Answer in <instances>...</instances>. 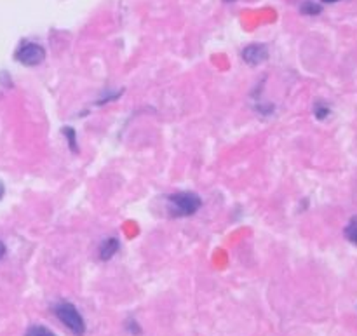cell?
I'll list each match as a JSON object with an SVG mask.
<instances>
[{
    "instance_id": "1",
    "label": "cell",
    "mask_w": 357,
    "mask_h": 336,
    "mask_svg": "<svg viewBox=\"0 0 357 336\" xmlns=\"http://www.w3.org/2000/svg\"><path fill=\"white\" fill-rule=\"evenodd\" d=\"M202 201L194 192H178L167 197V209L174 218H185L192 216L201 209Z\"/></svg>"
},
{
    "instance_id": "2",
    "label": "cell",
    "mask_w": 357,
    "mask_h": 336,
    "mask_svg": "<svg viewBox=\"0 0 357 336\" xmlns=\"http://www.w3.org/2000/svg\"><path fill=\"white\" fill-rule=\"evenodd\" d=\"M54 316L61 321L63 326L68 328L75 336H84L86 333V321L80 316L77 307L70 302H59L52 307Z\"/></svg>"
},
{
    "instance_id": "3",
    "label": "cell",
    "mask_w": 357,
    "mask_h": 336,
    "mask_svg": "<svg viewBox=\"0 0 357 336\" xmlns=\"http://www.w3.org/2000/svg\"><path fill=\"white\" fill-rule=\"evenodd\" d=\"M16 61L24 66H37L45 59V49L35 42H23L14 54Z\"/></svg>"
},
{
    "instance_id": "4",
    "label": "cell",
    "mask_w": 357,
    "mask_h": 336,
    "mask_svg": "<svg viewBox=\"0 0 357 336\" xmlns=\"http://www.w3.org/2000/svg\"><path fill=\"white\" fill-rule=\"evenodd\" d=\"M268 58V49L264 44H251L243 51V59L248 65L255 66L264 63Z\"/></svg>"
},
{
    "instance_id": "5",
    "label": "cell",
    "mask_w": 357,
    "mask_h": 336,
    "mask_svg": "<svg viewBox=\"0 0 357 336\" xmlns=\"http://www.w3.org/2000/svg\"><path fill=\"white\" fill-rule=\"evenodd\" d=\"M119 250H121V243H119L117 237H108L100 246V260H112L117 254Z\"/></svg>"
},
{
    "instance_id": "6",
    "label": "cell",
    "mask_w": 357,
    "mask_h": 336,
    "mask_svg": "<svg viewBox=\"0 0 357 336\" xmlns=\"http://www.w3.org/2000/svg\"><path fill=\"white\" fill-rule=\"evenodd\" d=\"M344 236L349 243L356 244L357 246V216H354V218L347 223V227H345L344 230Z\"/></svg>"
},
{
    "instance_id": "7",
    "label": "cell",
    "mask_w": 357,
    "mask_h": 336,
    "mask_svg": "<svg viewBox=\"0 0 357 336\" xmlns=\"http://www.w3.org/2000/svg\"><path fill=\"white\" fill-rule=\"evenodd\" d=\"M24 336H56L51 330H47L45 326H40V324H35V326H30L26 330Z\"/></svg>"
},
{
    "instance_id": "8",
    "label": "cell",
    "mask_w": 357,
    "mask_h": 336,
    "mask_svg": "<svg viewBox=\"0 0 357 336\" xmlns=\"http://www.w3.org/2000/svg\"><path fill=\"white\" fill-rule=\"evenodd\" d=\"M63 135L66 136V142H68V146L72 152H79V146H77V136L73 128H65L63 129Z\"/></svg>"
},
{
    "instance_id": "9",
    "label": "cell",
    "mask_w": 357,
    "mask_h": 336,
    "mask_svg": "<svg viewBox=\"0 0 357 336\" xmlns=\"http://www.w3.org/2000/svg\"><path fill=\"white\" fill-rule=\"evenodd\" d=\"M314 114H316L317 119H326L328 115H330V107H328L326 103H323V101H317L316 107H314Z\"/></svg>"
},
{
    "instance_id": "10",
    "label": "cell",
    "mask_w": 357,
    "mask_h": 336,
    "mask_svg": "<svg viewBox=\"0 0 357 336\" xmlns=\"http://www.w3.org/2000/svg\"><path fill=\"white\" fill-rule=\"evenodd\" d=\"M126 330H128L131 335L142 333V328H139L138 323H136V321H132V319H129L128 323H126Z\"/></svg>"
},
{
    "instance_id": "11",
    "label": "cell",
    "mask_w": 357,
    "mask_h": 336,
    "mask_svg": "<svg viewBox=\"0 0 357 336\" xmlns=\"http://www.w3.org/2000/svg\"><path fill=\"white\" fill-rule=\"evenodd\" d=\"M302 10L305 14H319L321 13V7L316 6V3L309 2V3H305V6L302 7Z\"/></svg>"
},
{
    "instance_id": "12",
    "label": "cell",
    "mask_w": 357,
    "mask_h": 336,
    "mask_svg": "<svg viewBox=\"0 0 357 336\" xmlns=\"http://www.w3.org/2000/svg\"><path fill=\"white\" fill-rule=\"evenodd\" d=\"M3 254H6V246H3V243H0V260L3 258Z\"/></svg>"
},
{
    "instance_id": "13",
    "label": "cell",
    "mask_w": 357,
    "mask_h": 336,
    "mask_svg": "<svg viewBox=\"0 0 357 336\" xmlns=\"http://www.w3.org/2000/svg\"><path fill=\"white\" fill-rule=\"evenodd\" d=\"M3 192H6V188H3L2 181H0V199H2V197H3Z\"/></svg>"
},
{
    "instance_id": "14",
    "label": "cell",
    "mask_w": 357,
    "mask_h": 336,
    "mask_svg": "<svg viewBox=\"0 0 357 336\" xmlns=\"http://www.w3.org/2000/svg\"><path fill=\"white\" fill-rule=\"evenodd\" d=\"M324 2H337V0H324Z\"/></svg>"
},
{
    "instance_id": "15",
    "label": "cell",
    "mask_w": 357,
    "mask_h": 336,
    "mask_svg": "<svg viewBox=\"0 0 357 336\" xmlns=\"http://www.w3.org/2000/svg\"><path fill=\"white\" fill-rule=\"evenodd\" d=\"M225 2H234V0H225Z\"/></svg>"
}]
</instances>
